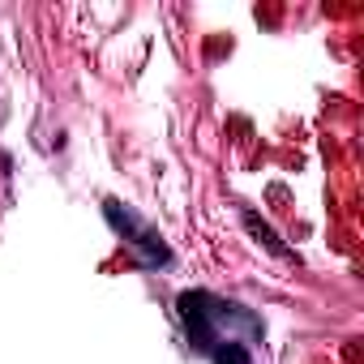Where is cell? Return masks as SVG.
Listing matches in <instances>:
<instances>
[{"instance_id": "2", "label": "cell", "mask_w": 364, "mask_h": 364, "mask_svg": "<svg viewBox=\"0 0 364 364\" xmlns=\"http://www.w3.org/2000/svg\"><path fill=\"white\" fill-rule=\"evenodd\" d=\"M210 360H215V364H253V360H249V347H245L240 338H228V343L210 347Z\"/></svg>"}, {"instance_id": "1", "label": "cell", "mask_w": 364, "mask_h": 364, "mask_svg": "<svg viewBox=\"0 0 364 364\" xmlns=\"http://www.w3.org/2000/svg\"><path fill=\"white\" fill-rule=\"evenodd\" d=\"M176 313H180V321H185V330H189V343L198 351H206V355H210V347L228 343L223 330H232V326H245L249 334H262V321L257 317H249L240 304L215 300L210 291H180Z\"/></svg>"}, {"instance_id": "4", "label": "cell", "mask_w": 364, "mask_h": 364, "mask_svg": "<svg viewBox=\"0 0 364 364\" xmlns=\"http://www.w3.org/2000/svg\"><path fill=\"white\" fill-rule=\"evenodd\" d=\"M245 228H249V232H253V236H257V240H262V245L270 249V253H279V257H287V249H283V240H279V236H274V232H270V228H266V223H262L257 215H253V210H245Z\"/></svg>"}, {"instance_id": "3", "label": "cell", "mask_w": 364, "mask_h": 364, "mask_svg": "<svg viewBox=\"0 0 364 364\" xmlns=\"http://www.w3.org/2000/svg\"><path fill=\"white\" fill-rule=\"evenodd\" d=\"M103 215H107V223H112L120 236H129V240L141 232V228H137V219H133L129 210H120V202H103Z\"/></svg>"}]
</instances>
